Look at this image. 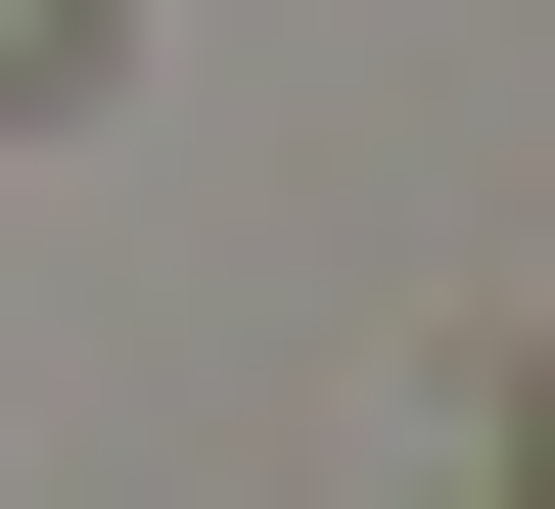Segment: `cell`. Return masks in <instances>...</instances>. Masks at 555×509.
Segmentation results:
<instances>
[{"instance_id":"cell-1","label":"cell","mask_w":555,"mask_h":509,"mask_svg":"<svg viewBox=\"0 0 555 509\" xmlns=\"http://www.w3.org/2000/svg\"><path fill=\"white\" fill-rule=\"evenodd\" d=\"M47 93H93V0H0V139H47Z\"/></svg>"}]
</instances>
